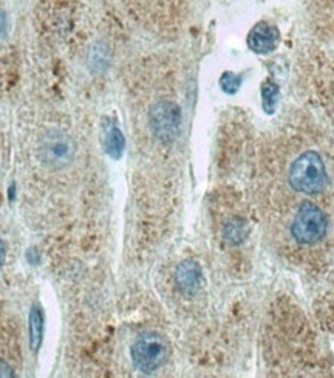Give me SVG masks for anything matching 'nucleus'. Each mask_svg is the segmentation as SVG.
<instances>
[{
    "label": "nucleus",
    "mask_w": 334,
    "mask_h": 378,
    "mask_svg": "<svg viewBox=\"0 0 334 378\" xmlns=\"http://www.w3.org/2000/svg\"><path fill=\"white\" fill-rule=\"evenodd\" d=\"M104 148L108 157H112L113 160H118L124 154V148H125V138L124 133L116 128V126H108L105 131V137H104Z\"/></svg>",
    "instance_id": "nucleus-9"
},
{
    "label": "nucleus",
    "mask_w": 334,
    "mask_h": 378,
    "mask_svg": "<svg viewBox=\"0 0 334 378\" xmlns=\"http://www.w3.org/2000/svg\"><path fill=\"white\" fill-rule=\"evenodd\" d=\"M8 199H10L11 202L16 199V185L14 183L10 186V189H8Z\"/></svg>",
    "instance_id": "nucleus-15"
},
{
    "label": "nucleus",
    "mask_w": 334,
    "mask_h": 378,
    "mask_svg": "<svg viewBox=\"0 0 334 378\" xmlns=\"http://www.w3.org/2000/svg\"><path fill=\"white\" fill-rule=\"evenodd\" d=\"M169 344L157 332L142 334L132 346V359L141 372L152 374L167 362Z\"/></svg>",
    "instance_id": "nucleus-2"
},
{
    "label": "nucleus",
    "mask_w": 334,
    "mask_h": 378,
    "mask_svg": "<svg viewBox=\"0 0 334 378\" xmlns=\"http://www.w3.org/2000/svg\"><path fill=\"white\" fill-rule=\"evenodd\" d=\"M0 377H4V378L14 377L13 369L10 366H8L5 362H2V359H0Z\"/></svg>",
    "instance_id": "nucleus-13"
},
{
    "label": "nucleus",
    "mask_w": 334,
    "mask_h": 378,
    "mask_svg": "<svg viewBox=\"0 0 334 378\" xmlns=\"http://www.w3.org/2000/svg\"><path fill=\"white\" fill-rule=\"evenodd\" d=\"M278 39H281V34H278L276 26L260 22L249 31L248 45L252 51L259 53V55H266L277 47Z\"/></svg>",
    "instance_id": "nucleus-5"
},
{
    "label": "nucleus",
    "mask_w": 334,
    "mask_h": 378,
    "mask_svg": "<svg viewBox=\"0 0 334 378\" xmlns=\"http://www.w3.org/2000/svg\"><path fill=\"white\" fill-rule=\"evenodd\" d=\"M291 233L299 244H315L327 233V218L315 205L303 203L296 214Z\"/></svg>",
    "instance_id": "nucleus-3"
},
{
    "label": "nucleus",
    "mask_w": 334,
    "mask_h": 378,
    "mask_svg": "<svg viewBox=\"0 0 334 378\" xmlns=\"http://www.w3.org/2000/svg\"><path fill=\"white\" fill-rule=\"evenodd\" d=\"M175 282L186 295H194L202 287V268L194 260H184L177 267Z\"/></svg>",
    "instance_id": "nucleus-7"
},
{
    "label": "nucleus",
    "mask_w": 334,
    "mask_h": 378,
    "mask_svg": "<svg viewBox=\"0 0 334 378\" xmlns=\"http://www.w3.org/2000/svg\"><path fill=\"white\" fill-rule=\"evenodd\" d=\"M220 86L223 88V92L234 95L237 93V90L241 86V78L231 73V71H226V73H223V76L220 78Z\"/></svg>",
    "instance_id": "nucleus-12"
},
{
    "label": "nucleus",
    "mask_w": 334,
    "mask_h": 378,
    "mask_svg": "<svg viewBox=\"0 0 334 378\" xmlns=\"http://www.w3.org/2000/svg\"><path fill=\"white\" fill-rule=\"evenodd\" d=\"M5 259H6V244L2 239H0V268L4 267Z\"/></svg>",
    "instance_id": "nucleus-14"
},
{
    "label": "nucleus",
    "mask_w": 334,
    "mask_h": 378,
    "mask_svg": "<svg viewBox=\"0 0 334 378\" xmlns=\"http://www.w3.org/2000/svg\"><path fill=\"white\" fill-rule=\"evenodd\" d=\"M150 128L155 137L162 143H170L177 138L182 126L179 107L170 101H160L150 109Z\"/></svg>",
    "instance_id": "nucleus-4"
},
{
    "label": "nucleus",
    "mask_w": 334,
    "mask_h": 378,
    "mask_svg": "<svg viewBox=\"0 0 334 378\" xmlns=\"http://www.w3.org/2000/svg\"><path fill=\"white\" fill-rule=\"evenodd\" d=\"M278 101V87L271 83V81H266L261 87V104H263V109L266 113H274L276 106Z\"/></svg>",
    "instance_id": "nucleus-10"
},
{
    "label": "nucleus",
    "mask_w": 334,
    "mask_h": 378,
    "mask_svg": "<svg viewBox=\"0 0 334 378\" xmlns=\"http://www.w3.org/2000/svg\"><path fill=\"white\" fill-rule=\"evenodd\" d=\"M42 150L45 154V160L48 163H53L56 166L66 165L70 161L71 155H73V146H71V141L62 133H54L45 137V143L42 146Z\"/></svg>",
    "instance_id": "nucleus-6"
},
{
    "label": "nucleus",
    "mask_w": 334,
    "mask_h": 378,
    "mask_svg": "<svg viewBox=\"0 0 334 378\" xmlns=\"http://www.w3.org/2000/svg\"><path fill=\"white\" fill-rule=\"evenodd\" d=\"M224 237L231 242L232 245H239L243 242V239L246 237V225L240 219H234L231 220L226 228H224Z\"/></svg>",
    "instance_id": "nucleus-11"
},
{
    "label": "nucleus",
    "mask_w": 334,
    "mask_h": 378,
    "mask_svg": "<svg viewBox=\"0 0 334 378\" xmlns=\"http://www.w3.org/2000/svg\"><path fill=\"white\" fill-rule=\"evenodd\" d=\"M30 347L33 352H38L43 341L45 318L39 305H33L30 312Z\"/></svg>",
    "instance_id": "nucleus-8"
},
{
    "label": "nucleus",
    "mask_w": 334,
    "mask_h": 378,
    "mask_svg": "<svg viewBox=\"0 0 334 378\" xmlns=\"http://www.w3.org/2000/svg\"><path fill=\"white\" fill-rule=\"evenodd\" d=\"M290 185L303 194H318L328 183L327 170L322 157L314 150H308L293 161L290 168Z\"/></svg>",
    "instance_id": "nucleus-1"
}]
</instances>
